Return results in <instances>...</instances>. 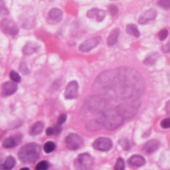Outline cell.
<instances>
[{
    "label": "cell",
    "instance_id": "83f0119b",
    "mask_svg": "<svg viewBox=\"0 0 170 170\" xmlns=\"http://www.w3.org/2000/svg\"><path fill=\"white\" fill-rule=\"evenodd\" d=\"M19 70L23 75H27L30 72L28 66L25 62H22L19 66Z\"/></svg>",
    "mask_w": 170,
    "mask_h": 170
},
{
    "label": "cell",
    "instance_id": "f35d334b",
    "mask_svg": "<svg viewBox=\"0 0 170 170\" xmlns=\"http://www.w3.org/2000/svg\"><path fill=\"white\" fill-rule=\"evenodd\" d=\"M21 169H28V170L30 169L28 168H21Z\"/></svg>",
    "mask_w": 170,
    "mask_h": 170
},
{
    "label": "cell",
    "instance_id": "d4e9b609",
    "mask_svg": "<svg viewBox=\"0 0 170 170\" xmlns=\"http://www.w3.org/2000/svg\"><path fill=\"white\" fill-rule=\"evenodd\" d=\"M49 167V163L45 160H43L37 164L36 169L37 170H47Z\"/></svg>",
    "mask_w": 170,
    "mask_h": 170
},
{
    "label": "cell",
    "instance_id": "d6a6232c",
    "mask_svg": "<svg viewBox=\"0 0 170 170\" xmlns=\"http://www.w3.org/2000/svg\"><path fill=\"white\" fill-rule=\"evenodd\" d=\"M162 128L168 129L170 128V118H166L162 120L160 123Z\"/></svg>",
    "mask_w": 170,
    "mask_h": 170
},
{
    "label": "cell",
    "instance_id": "d6986e66",
    "mask_svg": "<svg viewBox=\"0 0 170 170\" xmlns=\"http://www.w3.org/2000/svg\"><path fill=\"white\" fill-rule=\"evenodd\" d=\"M16 161L15 158L11 156L7 157L4 163L1 165V169L3 170H11L15 167Z\"/></svg>",
    "mask_w": 170,
    "mask_h": 170
},
{
    "label": "cell",
    "instance_id": "cb8c5ba5",
    "mask_svg": "<svg viewBox=\"0 0 170 170\" xmlns=\"http://www.w3.org/2000/svg\"><path fill=\"white\" fill-rule=\"evenodd\" d=\"M9 77L11 79L16 83H19L21 80V78L17 72L15 71H11L9 73Z\"/></svg>",
    "mask_w": 170,
    "mask_h": 170
},
{
    "label": "cell",
    "instance_id": "44dd1931",
    "mask_svg": "<svg viewBox=\"0 0 170 170\" xmlns=\"http://www.w3.org/2000/svg\"><path fill=\"white\" fill-rule=\"evenodd\" d=\"M103 126L101 119H97L91 121L87 128L91 130H95L99 129Z\"/></svg>",
    "mask_w": 170,
    "mask_h": 170
},
{
    "label": "cell",
    "instance_id": "5b68a950",
    "mask_svg": "<svg viewBox=\"0 0 170 170\" xmlns=\"http://www.w3.org/2000/svg\"><path fill=\"white\" fill-rule=\"evenodd\" d=\"M67 148L70 150H75L80 148L83 144V140L78 135L70 133L65 139Z\"/></svg>",
    "mask_w": 170,
    "mask_h": 170
},
{
    "label": "cell",
    "instance_id": "4fadbf2b",
    "mask_svg": "<svg viewBox=\"0 0 170 170\" xmlns=\"http://www.w3.org/2000/svg\"><path fill=\"white\" fill-rule=\"evenodd\" d=\"M18 85L16 82L7 81L3 84L2 86V94L6 96H10L14 94L17 91Z\"/></svg>",
    "mask_w": 170,
    "mask_h": 170
},
{
    "label": "cell",
    "instance_id": "7c38bea8",
    "mask_svg": "<svg viewBox=\"0 0 170 170\" xmlns=\"http://www.w3.org/2000/svg\"><path fill=\"white\" fill-rule=\"evenodd\" d=\"M160 143L156 139L150 140L145 143L142 149V152L145 154H152L159 149Z\"/></svg>",
    "mask_w": 170,
    "mask_h": 170
},
{
    "label": "cell",
    "instance_id": "52a82bcc",
    "mask_svg": "<svg viewBox=\"0 0 170 170\" xmlns=\"http://www.w3.org/2000/svg\"><path fill=\"white\" fill-rule=\"evenodd\" d=\"M94 148L101 151H108L112 148L113 143L109 138L106 137H100L96 139L93 144Z\"/></svg>",
    "mask_w": 170,
    "mask_h": 170
},
{
    "label": "cell",
    "instance_id": "e575fe53",
    "mask_svg": "<svg viewBox=\"0 0 170 170\" xmlns=\"http://www.w3.org/2000/svg\"><path fill=\"white\" fill-rule=\"evenodd\" d=\"M144 63L145 65L148 66H152L154 64L155 60L152 57H149L145 59Z\"/></svg>",
    "mask_w": 170,
    "mask_h": 170
},
{
    "label": "cell",
    "instance_id": "836d02e7",
    "mask_svg": "<svg viewBox=\"0 0 170 170\" xmlns=\"http://www.w3.org/2000/svg\"><path fill=\"white\" fill-rule=\"evenodd\" d=\"M67 115L65 114H61L58 118L57 121V124L60 126L64 124L67 119Z\"/></svg>",
    "mask_w": 170,
    "mask_h": 170
},
{
    "label": "cell",
    "instance_id": "8992f818",
    "mask_svg": "<svg viewBox=\"0 0 170 170\" xmlns=\"http://www.w3.org/2000/svg\"><path fill=\"white\" fill-rule=\"evenodd\" d=\"M101 40L100 36L88 39L82 43L79 46V50L84 53L89 52L99 44Z\"/></svg>",
    "mask_w": 170,
    "mask_h": 170
},
{
    "label": "cell",
    "instance_id": "e0dca14e",
    "mask_svg": "<svg viewBox=\"0 0 170 170\" xmlns=\"http://www.w3.org/2000/svg\"><path fill=\"white\" fill-rule=\"evenodd\" d=\"M39 47L35 43L29 42L24 47L22 52L24 54L30 55L38 51Z\"/></svg>",
    "mask_w": 170,
    "mask_h": 170
},
{
    "label": "cell",
    "instance_id": "7402d4cb",
    "mask_svg": "<svg viewBox=\"0 0 170 170\" xmlns=\"http://www.w3.org/2000/svg\"><path fill=\"white\" fill-rule=\"evenodd\" d=\"M56 147V144L54 142L48 141L44 145V150L47 154L50 153L54 151Z\"/></svg>",
    "mask_w": 170,
    "mask_h": 170
},
{
    "label": "cell",
    "instance_id": "ac0fdd59",
    "mask_svg": "<svg viewBox=\"0 0 170 170\" xmlns=\"http://www.w3.org/2000/svg\"><path fill=\"white\" fill-rule=\"evenodd\" d=\"M44 128V124L39 121L34 124L30 130V134L31 136H36L40 134Z\"/></svg>",
    "mask_w": 170,
    "mask_h": 170
},
{
    "label": "cell",
    "instance_id": "f546056e",
    "mask_svg": "<svg viewBox=\"0 0 170 170\" xmlns=\"http://www.w3.org/2000/svg\"><path fill=\"white\" fill-rule=\"evenodd\" d=\"M99 9L98 8H96L91 9L87 12L86 14L87 16L90 18H96Z\"/></svg>",
    "mask_w": 170,
    "mask_h": 170
},
{
    "label": "cell",
    "instance_id": "5bb4252c",
    "mask_svg": "<svg viewBox=\"0 0 170 170\" xmlns=\"http://www.w3.org/2000/svg\"><path fill=\"white\" fill-rule=\"evenodd\" d=\"M120 33V30L118 28H114L111 32L107 41L108 46H113L117 43Z\"/></svg>",
    "mask_w": 170,
    "mask_h": 170
},
{
    "label": "cell",
    "instance_id": "f1b7e54d",
    "mask_svg": "<svg viewBox=\"0 0 170 170\" xmlns=\"http://www.w3.org/2000/svg\"><path fill=\"white\" fill-rule=\"evenodd\" d=\"M106 14V11L104 10L99 9L96 18L97 21L99 22L103 21L105 17Z\"/></svg>",
    "mask_w": 170,
    "mask_h": 170
},
{
    "label": "cell",
    "instance_id": "484cf974",
    "mask_svg": "<svg viewBox=\"0 0 170 170\" xmlns=\"http://www.w3.org/2000/svg\"><path fill=\"white\" fill-rule=\"evenodd\" d=\"M169 35V31L167 29H163L160 30L158 34L160 40L163 41L166 39Z\"/></svg>",
    "mask_w": 170,
    "mask_h": 170
},
{
    "label": "cell",
    "instance_id": "8d00e7d4",
    "mask_svg": "<svg viewBox=\"0 0 170 170\" xmlns=\"http://www.w3.org/2000/svg\"><path fill=\"white\" fill-rule=\"evenodd\" d=\"M121 144H122V146L123 147L124 149H130V146L128 140H124V142H122L121 143Z\"/></svg>",
    "mask_w": 170,
    "mask_h": 170
},
{
    "label": "cell",
    "instance_id": "6da1fadb",
    "mask_svg": "<svg viewBox=\"0 0 170 170\" xmlns=\"http://www.w3.org/2000/svg\"><path fill=\"white\" fill-rule=\"evenodd\" d=\"M93 88L102 94L134 99L142 93L144 84L142 77L137 71L121 67L102 72L95 80Z\"/></svg>",
    "mask_w": 170,
    "mask_h": 170
},
{
    "label": "cell",
    "instance_id": "30bf717a",
    "mask_svg": "<svg viewBox=\"0 0 170 170\" xmlns=\"http://www.w3.org/2000/svg\"><path fill=\"white\" fill-rule=\"evenodd\" d=\"M22 138L21 134H17L11 136L5 139L2 142V146L5 148L15 147L20 144Z\"/></svg>",
    "mask_w": 170,
    "mask_h": 170
},
{
    "label": "cell",
    "instance_id": "1f68e13d",
    "mask_svg": "<svg viewBox=\"0 0 170 170\" xmlns=\"http://www.w3.org/2000/svg\"><path fill=\"white\" fill-rule=\"evenodd\" d=\"M61 129L60 128L57 127L56 129L52 127H48L46 131V133L48 136H52L54 134H58L60 133Z\"/></svg>",
    "mask_w": 170,
    "mask_h": 170
},
{
    "label": "cell",
    "instance_id": "ba28073f",
    "mask_svg": "<svg viewBox=\"0 0 170 170\" xmlns=\"http://www.w3.org/2000/svg\"><path fill=\"white\" fill-rule=\"evenodd\" d=\"M79 85L77 81L72 80L67 85L64 94L67 99H72L76 98L78 94Z\"/></svg>",
    "mask_w": 170,
    "mask_h": 170
},
{
    "label": "cell",
    "instance_id": "4316f807",
    "mask_svg": "<svg viewBox=\"0 0 170 170\" xmlns=\"http://www.w3.org/2000/svg\"><path fill=\"white\" fill-rule=\"evenodd\" d=\"M108 11L111 16H114L118 13L119 9L117 6L115 4H112L108 7Z\"/></svg>",
    "mask_w": 170,
    "mask_h": 170
},
{
    "label": "cell",
    "instance_id": "277c9868",
    "mask_svg": "<svg viewBox=\"0 0 170 170\" xmlns=\"http://www.w3.org/2000/svg\"><path fill=\"white\" fill-rule=\"evenodd\" d=\"M93 160L88 154L84 153L80 154L75 162V167L80 170H88L90 169L93 164Z\"/></svg>",
    "mask_w": 170,
    "mask_h": 170
},
{
    "label": "cell",
    "instance_id": "9a60e30c",
    "mask_svg": "<svg viewBox=\"0 0 170 170\" xmlns=\"http://www.w3.org/2000/svg\"><path fill=\"white\" fill-rule=\"evenodd\" d=\"M129 162L134 167H140L144 166L146 163V160L142 155L135 154L130 158Z\"/></svg>",
    "mask_w": 170,
    "mask_h": 170
},
{
    "label": "cell",
    "instance_id": "9c48e42d",
    "mask_svg": "<svg viewBox=\"0 0 170 170\" xmlns=\"http://www.w3.org/2000/svg\"><path fill=\"white\" fill-rule=\"evenodd\" d=\"M157 11L156 9L151 8L145 11L138 19V23L140 25H145L151 21L156 19L157 16Z\"/></svg>",
    "mask_w": 170,
    "mask_h": 170
},
{
    "label": "cell",
    "instance_id": "ffe728a7",
    "mask_svg": "<svg viewBox=\"0 0 170 170\" xmlns=\"http://www.w3.org/2000/svg\"><path fill=\"white\" fill-rule=\"evenodd\" d=\"M126 30L129 34L139 38L140 36V33L137 26L134 24H129L126 26Z\"/></svg>",
    "mask_w": 170,
    "mask_h": 170
},
{
    "label": "cell",
    "instance_id": "603a6c76",
    "mask_svg": "<svg viewBox=\"0 0 170 170\" xmlns=\"http://www.w3.org/2000/svg\"><path fill=\"white\" fill-rule=\"evenodd\" d=\"M157 4L165 10H168L170 9V0H158Z\"/></svg>",
    "mask_w": 170,
    "mask_h": 170
},
{
    "label": "cell",
    "instance_id": "4dcf8cb0",
    "mask_svg": "<svg viewBox=\"0 0 170 170\" xmlns=\"http://www.w3.org/2000/svg\"><path fill=\"white\" fill-rule=\"evenodd\" d=\"M125 164L124 160L122 158H119L115 167V169L117 170H122L125 169Z\"/></svg>",
    "mask_w": 170,
    "mask_h": 170
},
{
    "label": "cell",
    "instance_id": "d590c367",
    "mask_svg": "<svg viewBox=\"0 0 170 170\" xmlns=\"http://www.w3.org/2000/svg\"><path fill=\"white\" fill-rule=\"evenodd\" d=\"M162 50L164 53H170V41L162 47Z\"/></svg>",
    "mask_w": 170,
    "mask_h": 170
},
{
    "label": "cell",
    "instance_id": "3957f363",
    "mask_svg": "<svg viewBox=\"0 0 170 170\" xmlns=\"http://www.w3.org/2000/svg\"><path fill=\"white\" fill-rule=\"evenodd\" d=\"M124 119L119 110L110 109L104 112L101 119L104 127L108 130H113L121 125Z\"/></svg>",
    "mask_w": 170,
    "mask_h": 170
},
{
    "label": "cell",
    "instance_id": "2e32d148",
    "mask_svg": "<svg viewBox=\"0 0 170 170\" xmlns=\"http://www.w3.org/2000/svg\"><path fill=\"white\" fill-rule=\"evenodd\" d=\"M48 16L51 21L58 22L60 21L62 19V13L60 9L53 8L48 12Z\"/></svg>",
    "mask_w": 170,
    "mask_h": 170
},
{
    "label": "cell",
    "instance_id": "74e56055",
    "mask_svg": "<svg viewBox=\"0 0 170 170\" xmlns=\"http://www.w3.org/2000/svg\"><path fill=\"white\" fill-rule=\"evenodd\" d=\"M165 108L167 113L170 116V100L167 102Z\"/></svg>",
    "mask_w": 170,
    "mask_h": 170
},
{
    "label": "cell",
    "instance_id": "7a4b0ae2",
    "mask_svg": "<svg viewBox=\"0 0 170 170\" xmlns=\"http://www.w3.org/2000/svg\"><path fill=\"white\" fill-rule=\"evenodd\" d=\"M40 153L39 145L35 143H30L24 145L19 150L18 157L22 162L31 164L37 161Z\"/></svg>",
    "mask_w": 170,
    "mask_h": 170
},
{
    "label": "cell",
    "instance_id": "8fae6325",
    "mask_svg": "<svg viewBox=\"0 0 170 170\" xmlns=\"http://www.w3.org/2000/svg\"><path fill=\"white\" fill-rule=\"evenodd\" d=\"M1 27L4 32L12 35L17 34L18 32V28L16 24L8 19L2 21Z\"/></svg>",
    "mask_w": 170,
    "mask_h": 170
}]
</instances>
